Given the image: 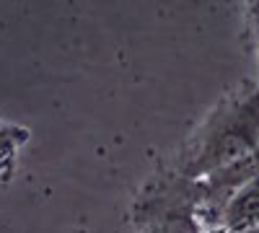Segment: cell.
<instances>
[{
	"mask_svg": "<svg viewBox=\"0 0 259 233\" xmlns=\"http://www.w3.org/2000/svg\"><path fill=\"white\" fill-rule=\"evenodd\" d=\"M251 107L236 112L231 119L223 122V127L212 132L210 143L205 145V151L197 161L194 171L200 174H212V176H228L231 171L241 168L256 145V130L259 119L251 117Z\"/></svg>",
	"mask_w": 259,
	"mask_h": 233,
	"instance_id": "cell-1",
	"label": "cell"
},
{
	"mask_svg": "<svg viewBox=\"0 0 259 233\" xmlns=\"http://www.w3.org/2000/svg\"><path fill=\"white\" fill-rule=\"evenodd\" d=\"M150 233H200L192 213L184 207H166L158 210L150 220Z\"/></svg>",
	"mask_w": 259,
	"mask_h": 233,
	"instance_id": "cell-3",
	"label": "cell"
},
{
	"mask_svg": "<svg viewBox=\"0 0 259 233\" xmlns=\"http://www.w3.org/2000/svg\"><path fill=\"white\" fill-rule=\"evenodd\" d=\"M226 225L231 233H259V184H249L231 197Z\"/></svg>",
	"mask_w": 259,
	"mask_h": 233,
	"instance_id": "cell-2",
	"label": "cell"
}]
</instances>
